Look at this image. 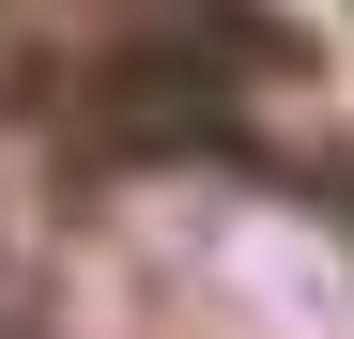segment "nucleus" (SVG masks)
<instances>
[{"label": "nucleus", "instance_id": "f257e3e1", "mask_svg": "<svg viewBox=\"0 0 354 339\" xmlns=\"http://www.w3.org/2000/svg\"><path fill=\"white\" fill-rule=\"evenodd\" d=\"M277 62V46L231 16V31H154L108 62L93 93V154H231V108H247V77Z\"/></svg>", "mask_w": 354, "mask_h": 339}]
</instances>
